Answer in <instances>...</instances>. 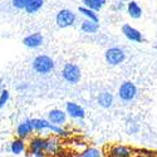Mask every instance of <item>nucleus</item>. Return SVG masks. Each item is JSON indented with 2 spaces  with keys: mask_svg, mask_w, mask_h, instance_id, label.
Here are the masks:
<instances>
[{
  "mask_svg": "<svg viewBox=\"0 0 157 157\" xmlns=\"http://www.w3.org/2000/svg\"><path fill=\"white\" fill-rule=\"evenodd\" d=\"M82 3H83V5L86 6V8H88V9H92V10H94V11H99L102 8L101 6H98L93 0H82Z\"/></svg>",
  "mask_w": 157,
  "mask_h": 157,
  "instance_id": "22",
  "label": "nucleus"
},
{
  "mask_svg": "<svg viewBox=\"0 0 157 157\" xmlns=\"http://www.w3.org/2000/svg\"><path fill=\"white\" fill-rule=\"evenodd\" d=\"M34 129L33 127V123H32V120H27L21 122L19 126H18V129H17V135L20 137V138H24L32 133V131Z\"/></svg>",
  "mask_w": 157,
  "mask_h": 157,
  "instance_id": "15",
  "label": "nucleus"
},
{
  "mask_svg": "<svg viewBox=\"0 0 157 157\" xmlns=\"http://www.w3.org/2000/svg\"><path fill=\"white\" fill-rule=\"evenodd\" d=\"M79 13H82V14L87 18V19H89V20H93V21H99V18H98V15H97V11H94V10H92V9H88V8H86V6H81L79 9Z\"/></svg>",
  "mask_w": 157,
  "mask_h": 157,
  "instance_id": "18",
  "label": "nucleus"
},
{
  "mask_svg": "<svg viewBox=\"0 0 157 157\" xmlns=\"http://www.w3.org/2000/svg\"><path fill=\"white\" fill-rule=\"evenodd\" d=\"M122 2H123V0H122Z\"/></svg>",
  "mask_w": 157,
  "mask_h": 157,
  "instance_id": "27",
  "label": "nucleus"
},
{
  "mask_svg": "<svg viewBox=\"0 0 157 157\" xmlns=\"http://www.w3.org/2000/svg\"><path fill=\"white\" fill-rule=\"evenodd\" d=\"M43 151H45V140L36 137L30 142V152L35 157H43Z\"/></svg>",
  "mask_w": 157,
  "mask_h": 157,
  "instance_id": "12",
  "label": "nucleus"
},
{
  "mask_svg": "<svg viewBox=\"0 0 157 157\" xmlns=\"http://www.w3.org/2000/svg\"><path fill=\"white\" fill-rule=\"evenodd\" d=\"M78 157H102V152L98 148L90 147V148H87L86 151H83Z\"/></svg>",
  "mask_w": 157,
  "mask_h": 157,
  "instance_id": "21",
  "label": "nucleus"
},
{
  "mask_svg": "<svg viewBox=\"0 0 157 157\" xmlns=\"http://www.w3.org/2000/svg\"><path fill=\"white\" fill-rule=\"evenodd\" d=\"M104 58H106V62L109 65H120L121 63L124 62L126 53H124V50L120 47H112V48L106 50Z\"/></svg>",
  "mask_w": 157,
  "mask_h": 157,
  "instance_id": "4",
  "label": "nucleus"
},
{
  "mask_svg": "<svg viewBox=\"0 0 157 157\" xmlns=\"http://www.w3.org/2000/svg\"><path fill=\"white\" fill-rule=\"evenodd\" d=\"M97 102H98V104L102 108H111L113 106L114 98H113L112 93L107 92V90H104V92L99 93V96L97 98Z\"/></svg>",
  "mask_w": 157,
  "mask_h": 157,
  "instance_id": "14",
  "label": "nucleus"
},
{
  "mask_svg": "<svg viewBox=\"0 0 157 157\" xmlns=\"http://www.w3.org/2000/svg\"><path fill=\"white\" fill-rule=\"evenodd\" d=\"M141 152H143V153H141L142 156H138V157H157L153 152H150L147 150H141Z\"/></svg>",
  "mask_w": 157,
  "mask_h": 157,
  "instance_id": "25",
  "label": "nucleus"
},
{
  "mask_svg": "<svg viewBox=\"0 0 157 157\" xmlns=\"http://www.w3.org/2000/svg\"><path fill=\"white\" fill-rule=\"evenodd\" d=\"M58 146L59 143L56 138H48L45 140V151L47 152H50V153H56L57 150H58Z\"/></svg>",
  "mask_w": 157,
  "mask_h": 157,
  "instance_id": "20",
  "label": "nucleus"
},
{
  "mask_svg": "<svg viewBox=\"0 0 157 157\" xmlns=\"http://www.w3.org/2000/svg\"><path fill=\"white\" fill-rule=\"evenodd\" d=\"M43 35L40 33H33L23 39V44L28 48H38L43 44Z\"/></svg>",
  "mask_w": 157,
  "mask_h": 157,
  "instance_id": "11",
  "label": "nucleus"
},
{
  "mask_svg": "<svg viewBox=\"0 0 157 157\" xmlns=\"http://www.w3.org/2000/svg\"><path fill=\"white\" fill-rule=\"evenodd\" d=\"M62 74H63L64 79L67 82H69L71 84H77L82 78L79 67H78L77 64H73V63H67L65 64L63 71H62Z\"/></svg>",
  "mask_w": 157,
  "mask_h": 157,
  "instance_id": "3",
  "label": "nucleus"
},
{
  "mask_svg": "<svg viewBox=\"0 0 157 157\" xmlns=\"http://www.w3.org/2000/svg\"><path fill=\"white\" fill-rule=\"evenodd\" d=\"M65 112H67L72 118H83L86 116V112L82 106L77 104L74 102H68L65 104Z\"/></svg>",
  "mask_w": 157,
  "mask_h": 157,
  "instance_id": "10",
  "label": "nucleus"
},
{
  "mask_svg": "<svg viewBox=\"0 0 157 157\" xmlns=\"http://www.w3.org/2000/svg\"><path fill=\"white\" fill-rule=\"evenodd\" d=\"M108 157H133V150L123 145H116L109 148Z\"/></svg>",
  "mask_w": 157,
  "mask_h": 157,
  "instance_id": "8",
  "label": "nucleus"
},
{
  "mask_svg": "<svg viewBox=\"0 0 157 157\" xmlns=\"http://www.w3.org/2000/svg\"><path fill=\"white\" fill-rule=\"evenodd\" d=\"M24 148H25V145H24V142H23L21 138H18L15 141H13L11 145H10V150L14 155H20L24 151Z\"/></svg>",
  "mask_w": 157,
  "mask_h": 157,
  "instance_id": "19",
  "label": "nucleus"
},
{
  "mask_svg": "<svg viewBox=\"0 0 157 157\" xmlns=\"http://www.w3.org/2000/svg\"><path fill=\"white\" fill-rule=\"evenodd\" d=\"M81 29L82 32L87 33V34H93V33H97L98 29H99V24L97 21H93V20H84L81 25Z\"/></svg>",
  "mask_w": 157,
  "mask_h": 157,
  "instance_id": "16",
  "label": "nucleus"
},
{
  "mask_svg": "<svg viewBox=\"0 0 157 157\" xmlns=\"http://www.w3.org/2000/svg\"><path fill=\"white\" fill-rule=\"evenodd\" d=\"M54 62L48 56H38L33 60V69L39 74H48L53 71Z\"/></svg>",
  "mask_w": 157,
  "mask_h": 157,
  "instance_id": "2",
  "label": "nucleus"
},
{
  "mask_svg": "<svg viewBox=\"0 0 157 157\" xmlns=\"http://www.w3.org/2000/svg\"><path fill=\"white\" fill-rule=\"evenodd\" d=\"M8 101H9V92L8 90H3L2 94H0V109L5 106Z\"/></svg>",
  "mask_w": 157,
  "mask_h": 157,
  "instance_id": "24",
  "label": "nucleus"
},
{
  "mask_svg": "<svg viewBox=\"0 0 157 157\" xmlns=\"http://www.w3.org/2000/svg\"><path fill=\"white\" fill-rule=\"evenodd\" d=\"M43 4H44V0H30L27 8H25V11L29 13V14H34V13H36L43 6Z\"/></svg>",
  "mask_w": 157,
  "mask_h": 157,
  "instance_id": "17",
  "label": "nucleus"
},
{
  "mask_svg": "<svg viewBox=\"0 0 157 157\" xmlns=\"http://www.w3.org/2000/svg\"><path fill=\"white\" fill-rule=\"evenodd\" d=\"M122 33H123V35L128 39V40H131V42H135V43H142L143 42L142 33L138 29L131 27L129 24H124L123 25V27H122Z\"/></svg>",
  "mask_w": 157,
  "mask_h": 157,
  "instance_id": "7",
  "label": "nucleus"
},
{
  "mask_svg": "<svg viewBox=\"0 0 157 157\" xmlns=\"http://www.w3.org/2000/svg\"><path fill=\"white\" fill-rule=\"evenodd\" d=\"M32 123H33L34 129H36V131H42V129L49 128V129H52L53 132H56V133H58V135H64V133H65L59 126H56V124H53V123H50V122L47 121V120L34 118V120H32Z\"/></svg>",
  "mask_w": 157,
  "mask_h": 157,
  "instance_id": "6",
  "label": "nucleus"
},
{
  "mask_svg": "<svg viewBox=\"0 0 157 157\" xmlns=\"http://www.w3.org/2000/svg\"><path fill=\"white\" fill-rule=\"evenodd\" d=\"M30 0H13V6L17 9H25Z\"/></svg>",
  "mask_w": 157,
  "mask_h": 157,
  "instance_id": "23",
  "label": "nucleus"
},
{
  "mask_svg": "<svg viewBox=\"0 0 157 157\" xmlns=\"http://www.w3.org/2000/svg\"><path fill=\"white\" fill-rule=\"evenodd\" d=\"M138 94L137 86L133 82L126 81L118 88V97L122 102H132Z\"/></svg>",
  "mask_w": 157,
  "mask_h": 157,
  "instance_id": "1",
  "label": "nucleus"
},
{
  "mask_svg": "<svg viewBox=\"0 0 157 157\" xmlns=\"http://www.w3.org/2000/svg\"><path fill=\"white\" fill-rule=\"evenodd\" d=\"M48 121L56 126H62L67 121V112L62 109H52L48 113Z\"/></svg>",
  "mask_w": 157,
  "mask_h": 157,
  "instance_id": "9",
  "label": "nucleus"
},
{
  "mask_svg": "<svg viewBox=\"0 0 157 157\" xmlns=\"http://www.w3.org/2000/svg\"><path fill=\"white\" fill-rule=\"evenodd\" d=\"M56 21L59 28H68L72 27L75 21V14L69 9L59 10L56 17Z\"/></svg>",
  "mask_w": 157,
  "mask_h": 157,
  "instance_id": "5",
  "label": "nucleus"
},
{
  "mask_svg": "<svg viewBox=\"0 0 157 157\" xmlns=\"http://www.w3.org/2000/svg\"><path fill=\"white\" fill-rule=\"evenodd\" d=\"M127 13L132 19H140L142 17V8L135 0H129L127 3Z\"/></svg>",
  "mask_w": 157,
  "mask_h": 157,
  "instance_id": "13",
  "label": "nucleus"
},
{
  "mask_svg": "<svg viewBox=\"0 0 157 157\" xmlns=\"http://www.w3.org/2000/svg\"><path fill=\"white\" fill-rule=\"evenodd\" d=\"M93 2H94L98 6H101V8H103L104 4H106V0H93Z\"/></svg>",
  "mask_w": 157,
  "mask_h": 157,
  "instance_id": "26",
  "label": "nucleus"
}]
</instances>
